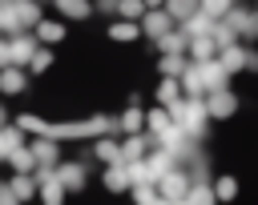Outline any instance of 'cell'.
<instances>
[{
  "instance_id": "obj_2",
  "label": "cell",
  "mask_w": 258,
  "mask_h": 205,
  "mask_svg": "<svg viewBox=\"0 0 258 205\" xmlns=\"http://www.w3.org/2000/svg\"><path fill=\"white\" fill-rule=\"evenodd\" d=\"M141 20H145V32H149V36H165V32L173 28V16H169L165 8H145Z\"/></svg>"
},
{
  "instance_id": "obj_9",
  "label": "cell",
  "mask_w": 258,
  "mask_h": 205,
  "mask_svg": "<svg viewBox=\"0 0 258 205\" xmlns=\"http://www.w3.org/2000/svg\"><path fill=\"white\" fill-rule=\"evenodd\" d=\"M210 40H214L218 48H226V44L238 40V32H234V24H218V20H214V24H210Z\"/></svg>"
},
{
  "instance_id": "obj_3",
  "label": "cell",
  "mask_w": 258,
  "mask_h": 205,
  "mask_svg": "<svg viewBox=\"0 0 258 205\" xmlns=\"http://www.w3.org/2000/svg\"><path fill=\"white\" fill-rule=\"evenodd\" d=\"M20 88H24V68H20V64H4V68H0V92L12 96V92H20Z\"/></svg>"
},
{
  "instance_id": "obj_15",
  "label": "cell",
  "mask_w": 258,
  "mask_h": 205,
  "mask_svg": "<svg viewBox=\"0 0 258 205\" xmlns=\"http://www.w3.org/2000/svg\"><path fill=\"white\" fill-rule=\"evenodd\" d=\"M137 32H141V28H137L133 20H117V24H109V36H113V40H137Z\"/></svg>"
},
{
  "instance_id": "obj_13",
  "label": "cell",
  "mask_w": 258,
  "mask_h": 205,
  "mask_svg": "<svg viewBox=\"0 0 258 205\" xmlns=\"http://www.w3.org/2000/svg\"><path fill=\"white\" fill-rule=\"evenodd\" d=\"M56 8L73 20H89V0H56Z\"/></svg>"
},
{
  "instance_id": "obj_1",
  "label": "cell",
  "mask_w": 258,
  "mask_h": 205,
  "mask_svg": "<svg viewBox=\"0 0 258 205\" xmlns=\"http://www.w3.org/2000/svg\"><path fill=\"white\" fill-rule=\"evenodd\" d=\"M234 109H238V100H234L226 88H214V92H206V117H218V121H222V117H230Z\"/></svg>"
},
{
  "instance_id": "obj_20",
  "label": "cell",
  "mask_w": 258,
  "mask_h": 205,
  "mask_svg": "<svg viewBox=\"0 0 258 205\" xmlns=\"http://www.w3.org/2000/svg\"><path fill=\"white\" fill-rule=\"evenodd\" d=\"M121 129H125V133H141V129H145V113H137V109H129V113L121 117Z\"/></svg>"
},
{
  "instance_id": "obj_4",
  "label": "cell",
  "mask_w": 258,
  "mask_h": 205,
  "mask_svg": "<svg viewBox=\"0 0 258 205\" xmlns=\"http://www.w3.org/2000/svg\"><path fill=\"white\" fill-rule=\"evenodd\" d=\"M185 52H189L194 60H214V52H218V44L210 40V32H202V36H189V44H185Z\"/></svg>"
},
{
  "instance_id": "obj_22",
  "label": "cell",
  "mask_w": 258,
  "mask_h": 205,
  "mask_svg": "<svg viewBox=\"0 0 258 205\" xmlns=\"http://www.w3.org/2000/svg\"><path fill=\"white\" fill-rule=\"evenodd\" d=\"M181 68H185V56H181V52H169V56L161 60V72H165V76H177Z\"/></svg>"
},
{
  "instance_id": "obj_8",
  "label": "cell",
  "mask_w": 258,
  "mask_h": 205,
  "mask_svg": "<svg viewBox=\"0 0 258 205\" xmlns=\"http://www.w3.org/2000/svg\"><path fill=\"white\" fill-rule=\"evenodd\" d=\"M4 157H8V161L20 169V173H32V169H36V161H32V149H28V145H16V149H8Z\"/></svg>"
},
{
  "instance_id": "obj_26",
  "label": "cell",
  "mask_w": 258,
  "mask_h": 205,
  "mask_svg": "<svg viewBox=\"0 0 258 205\" xmlns=\"http://www.w3.org/2000/svg\"><path fill=\"white\" fill-rule=\"evenodd\" d=\"M4 117H8V113H4V105H0V125H4Z\"/></svg>"
},
{
  "instance_id": "obj_10",
  "label": "cell",
  "mask_w": 258,
  "mask_h": 205,
  "mask_svg": "<svg viewBox=\"0 0 258 205\" xmlns=\"http://www.w3.org/2000/svg\"><path fill=\"white\" fill-rule=\"evenodd\" d=\"M8 189H12V197H16V201H24V197H32V193H36V181H32L28 173H16Z\"/></svg>"
},
{
  "instance_id": "obj_18",
  "label": "cell",
  "mask_w": 258,
  "mask_h": 205,
  "mask_svg": "<svg viewBox=\"0 0 258 205\" xmlns=\"http://www.w3.org/2000/svg\"><path fill=\"white\" fill-rule=\"evenodd\" d=\"M157 100H161L165 109H169V105H177V80H173V76H165V80L157 84Z\"/></svg>"
},
{
  "instance_id": "obj_6",
  "label": "cell",
  "mask_w": 258,
  "mask_h": 205,
  "mask_svg": "<svg viewBox=\"0 0 258 205\" xmlns=\"http://www.w3.org/2000/svg\"><path fill=\"white\" fill-rule=\"evenodd\" d=\"M28 149H32V161H36V165H44V169L60 161V149H56V141H48V137H44V141H36V145H28Z\"/></svg>"
},
{
  "instance_id": "obj_11",
  "label": "cell",
  "mask_w": 258,
  "mask_h": 205,
  "mask_svg": "<svg viewBox=\"0 0 258 205\" xmlns=\"http://www.w3.org/2000/svg\"><path fill=\"white\" fill-rule=\"evenodd\" d=\"M32 28H36V36H40V40H48V44L64 36V24H56V20H36Z\"/></svg>"
},
{
  "instance_id": "obj_14",
  "label": "cell",
  "mask_w": 258,
  "mask_h": 205,
  "mask_svg": "<svg viewBox=\"0 0 258 205\" xmlns=\"http://www.w3.org/2000/svg\"><path fill=\"white\" fill-rule=\"evenodd\" d=\"M161 8H165V12L173 16V20H185L189 12H198V0H165Z\"/></svg>"
},
{
  "instance_id": "obj_24",
  "label": "cell",
  "mask_w": 258,
  "mask_h": 205,
  "mask_svg": "<svg viewBox=\"0 0 258 205\" xmlns=\"http://www.w3.org/2000/svg\"><path fill=\"white\" fill-rule=\"evenodd\" d=\"M0 201H16V197H12V189H8V185H0Z\"/></svg>"
},
{
  "instance_id": "obj_12",
  "label": "cell",
  "mask_w": 258,
  "mask_h": 205,
  "mask_svg": "<svg viewBox=\"0 0 258 205\" xmlns=\"http://www.w3.org/2000/svg\"><path fill=\"white\" fill-rule=\"evenodd\" d=\"M40 197H44V201H60V197H64V181H60L56 173H52V177L44 173V185H40Z\"/></svg>"
},
{
  "instance_id": "obj_5",
  "label": "cell",
  "mask_w": 258,
  "mask_h": 205,
  "mask_svg": "<svg viewBox=\"0 0 258 205\" xmlns=\"http://www.w3.org/2000/svg\"><path fill=\"white\" fill-rule=\"evenodd\" d=\"M222 56H218V64L226 68V72H238V68H246V48L242 44H226V48H218Z\"/></svg>"
},
{
  "instance_id": "obj_25",
  "label": "cell",
  "mask_w": 258,
  "mask_h": 205,
  "mask_svg": "<svg viewBox=\"0 0 258 205\" xmlns=\"http://www.w3.org/2000/svg\"><path fill=\"white\" fill-rule=\"evenodd\" d=\"M161 4H165V0H145V8H161Z\"/></svg>"
},
{
  "instance_id": "obj_21",
  "label": "cell",
  "mask_w": 258,
  "mask_h": 205,
  "mask_svg": "<svg viewBox=\"0 0 258 205\" xmlns=\"http://www.w3.org/2000/svg\"><path fill=\"white\" fill-rule=\"evenodd\" d=\"M198 8H202L206 16H214V20H218V16H226V12H230V0H198Z\"/></svg>"
},
{
  "instance_id": "obj_16",
  "label": "cell",
  "mask_w": 258,
  "mask_h": 205,
  "mask_svg": "<svg viewBox=\"0 0 258 205\" xmlns=\"http://www.w3.org/2000/svg\"><path fill=\"white\" fill-rule=\"evenodd\" d=\"M93 153H97L101 161H109V165H117V161H121V145H113L109 137H105V141H97V145H93Z\"/></svg>"
},
{
  "instance_id": "obj_17",
  "label": "cell",
  "mask_w": 258,
  "mask_h": 205,
  "mask_svg": "<svg viewBox=\"0 0 258 205\" xmlns=\"http://www.w3.org/2000/svg\"><path fill=\"white\" fill-rule=\"evenodd\" d=\"M141 157H145V141H141V137H129V141L121 145V161L129 165V161H141Z\"/></svg>"
},
{
  "instance_id": "obj_23",
  "label": "cell",
  "mask_w": 258,
  "mask_h": 205,
  "mask_svg": "<svg viewBox=\"0 0 258 205\" xmlns=\"http://www.w3.org/2000/svg\"><path fill=\"white\" fill-rule=\"evenodd\" d=\"M234 193H238L234 177H218V185H214V197H234Z\"/></svg>"
},
{
  "instance_id": "obj_19",
  "label": "cell",
  "mask_w": 258,
  "mask_h": 205,
  "mask_svg": "<svg viewBox=\"0 0 258 205\" xmlns=\"http://www.w3.org/2000/svg\"><path fill=\"white\" fill-rule=\"evenodd\" d=\"M117 12H121V20H137L145 12V0H117Z\"/></svg>"
},
{
  "instance_id": "obj_7",
  "label": "cell",
  "mask_w": 258,
  "mask_h": 205,
  "mask_svg": "<svg viewBox=\"0 0 258 205\" xmlns=\"http://www.w3.org/2000/svg\"><path fill=\"white\" fill-rule=\"evenodd\" d=\"M56 177H60L69 189H81V185H85V169H81V165H69V161H56Z\"/></svg>"
}]
</instances>
